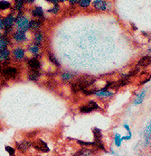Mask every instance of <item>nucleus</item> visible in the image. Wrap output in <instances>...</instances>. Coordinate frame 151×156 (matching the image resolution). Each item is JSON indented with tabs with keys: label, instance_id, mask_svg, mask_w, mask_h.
Returning <instances> with one entry per match:
<instances>
[{
	"label": "nucleus",
	"instance_id": "f8f14e48",
	"mask_svg": "<svg viewBox=\"0 0 151 156\" xmlns=\"http://www.w3.org/2000/svg\"><path fill=\"white\" fill-rule=\"evenodd\" d=\"M113 94L114 93L112 91H110V90L100 89L94 95L96 96L97 98H109V97H111V96H113Z\"/></svg>",
	"mask_w": 151,
	"mask_h": 156
},
{
	"label": "nucleus",
	"instance_id": "423d86ee",
	"mask_svg": "<svg viewBox=\"0 0 151 156\" xmlns=\"http://www.w3.org/2000/svg\"><path fill=\"white\" fill-rule=\"evenodd\" d=\"M31 146H32V143L28 140H23L21 142L16 143V149L20 153H23L28 151V149Z\"/></svg>",
	"mask_w": 151,
	"mask_h": 156
},
{
	"label": "nucleus",
	"instance_id": "cd10ccee",
	"mask_svg": "<svg viewBox=\"0 0 151 156\" xmlns=\"http://www.w3.org/2000/svg\"><path fill=\"white\" fill-rule=\"evenodd\" d=\"M24 0H16V4H15V8L17 10L18 12H21L24 9Z\"/></svg>",
	"mask_w": 151,
	"mask_h": 156
},
{
	"label": "nucleus",
	"instance_id": "ddd939ff",
	"mask_svg": "<svg viewBox=\"0 0 151 156\" xmlns=\"http://www.w3.org/2000/svg\"><path fill=\"white\" fill-rule=\"evenodd\" d=\"M27 65L30 69H36V70H39L40 67H41V64H40V62L36 58H33V59H30Z\"/></svg>",
	"mask_w": 151,
	"mask_h": 156
},
{
	"label": "nucleus",
	"instance_id": "a211bd4d",
	"mask_svg": "<svg viewBox=\"0 0 151 156\" xmlns=\"http://www.w3.org/2000/svg\"><path fill=\"white\" fill-rule=\"evenodd\" d=\"M32 16L36 18H43L44 17V10L40 7H36L32 10Z\"/></svg>",
	"mask_w": 151,
	"mask_h": 156
},
{
	"label": "nucleus",
	"instance_id": "7c9ffc66",
	"mask_svg": "<svg viewBox=\"0 0 151 156\" xmlns=\"http://www.w3.org/2000/svg\"><path fill=\"white\" fill-rule=\"evenodd\" d=\"M49 13H52V14H56L60 12V6L58 4H55L54 6L53 7V8L51 9H49Z\"/></svg>",
	"mask_w": 151,
	"mask_h": 156
},
{
	"label": "nucleus",
	"instance_id": "6e6552de",
	"mask_svg": "<svg viewBox=\"0 0 151 156\" xmlns=\"http://www.w3.org/2000/svg\"><path fill=\"white\" fill-rule=\"evenodd\" d=\"M151 65V56L149 55H146V56L141 57L138 62V68H147Z\"/></svg>",
	"mask_w": 151,
	"mask_h": 156
},
{
	"label": "nucleus",
	"instance_id": "c9c22d12",
	"mask_svg": "<svg viewBox=\"0 0 151 156\" xmlns=\"http://www.w3.org/2000/svg\"><path fill=\"white\" fill-rule=\"evenodd\" d=\"M3 28H4V23H3V20L0 18V31H2Z\"/></svg>",
	"mask_w": 151,
	"mask_h": 156
},
{
	"label": "nucleus",
	"instance_id": "5701e85b",
	"mask_svg": "<svg viewBox=\"0 0 151 156\" xmlns=\"http://www.w3.org/2000/svg\"><path fill=\"white\" fill-rule=\"evenodd\" d=\"M28 51L31 53H33L34 55L37 56V55L39 54V52H40V45H37L36 43H33V44H31L28 47Z\"/></svg>",
	"mask_w": 151,
	"mask_h": 156
},
{
	"label": "nucleus",
	"instance_id": "b1692460",
	"mask_svg": "<svg viewBox=\"0 0 151 156\" xmlns=\"http://www.w3.org/2000/svg\"><path fill=\"white\" fill-rule=\"evenodd\" d=\"M9 44V39L7 36H1L0 38V50H4V49H7V45Z\"/></svg>",
	"mask_w": 151,
	"mask_h": 156
},
{
	"label": "nucleus",
	"instance_id": "e433bc0d",
	"mask_svg": "<svg viewBox=\"0 0 151 156\" xmlns=\"http://www.w3.org/2000/svg\"><path fill=\"white\" fill-rule=\"evenodd\" d=\"M123 127H124V128H125L126 130L128 131V133H131V132H130V128H129V127L128 125H126V124H125V125H123Z\"/></svg>",
	"mask_w": 151,
	"mask_h": 156
},
{
	"label": "nucleus",
	"instance_id": "dca6fc26",
	"mask_svg": "<svg viewBox=\"0 0 151 156\" xmlns=\"http://www.w3.org/2000/svg\"><path fill=\"white\" fill-rule=\"evenodd\" d=\"M94 152L92 150L88 149V148H82V150H80L79 152L76 153V154H74V156H93Z\"/></svg>",
	"mask_w": 151,
	"mask_h": 156
},
{
	"label": "nucleus",
	"instance_id": "58836bf2",
	"mask_svg": "<svg viewBox=\"0 0 151 156\" xmlns=\"http://www.w3.org/2000/svg\"><path fill=\"white\" fill-rule=\"evenodd\" d=\"M59 1H61V2H64V1H69V0H59Z\"/></svg>",
	"mask_w": 151,
	"mask_h": 156
},
{
	"label": "nucleus",
	"instance_id": "4c0bfd02",
	"mask_svg": "<svg viewBox=\"0 0 151 156\" xmlns=\"http://www.w3.org/2000/svg\"><path fill=\"white\" fill-rule=\"evenodd\" d=\"M24 2H26V3H29V4H32V3H34L36 0H24Z\"/></svg>",
	"mask_w": 151,
	"mask_h": 156
},
{
	"label": "nucleus",
	"instance_id": "ea45409f",
	"mask_svg": "<svg viewBox=\"0 0 151 156\" xmlns=\"http://www.w3.org/2000/svg\"><path fill=\"white\" fill-rule=\"evenodd\" d=\"M149 52H151V48H150V49H149Z\"/></svg>",
	"mask_w": 151,
	"mask_h": 156
},
{
	"label": "nucleus",
	"instance_id": "7ed1b4c3",
	"mask_svg": "<svg viewBox=\"0 0 151 156\" xmlns=\"http://www.w3.org/2000/svg\"><path fill=\"white\" fill-rule=\"evenodd\" d=\"M32 146L40 153H46L50 152V148L48 147V144L42 139H36L34 142H32Z\"/></svg>",
	"mask_w": 151,
	"mask_h": 156
},
{
	"label": "nucleus",
	"instance_id": "c756f323",
	"mask_svg": "<svg viewBox=\"0 0 151 156\" xmlns=\"http://www.w3.org/2000/svg\"><path fill=\"white\" fill-rule=\"evenodd\" d=\"M92 0H80L79 1V7L82 8H87L90 5Z\"/></svg>",
	"mask_w": 151,
	"mask_h": 156
},
{
	"label": "nucleus",
	"instance_id": "a19ab883",
	"mask_svg": "<svg viewBox=\"0 0 151 156\" xmlns=\"http://www.w3.org/2000/svg\"><path fill=\"white\" fill-rule=\"evenodd\" d=\"M0 38H1V34H0Z\"/></svg>",
	"mask_w": 151,
	"mask_h": 156
},
{
	"label": "nucleus",
	"instance_id": "393cba45",
	"mask_svg": "<svg viewBox=\"0 0 151 156\" xmlns=\"http://www.w3.org/2000/svg\"><path fill=\"white\" fill-rule=\"evenodd\" d=\"M144 134H145L146 140H147V143H148L150 135H151V120L148 122V124L147 125V127H146V128L144 130Z\"/></svg>",
	"mask_w": 151,
	"mask_h": 156
},
{
	"label": "nucleus",
	"instance_id": "c85d7f7f",
	"mask_svg": "<svg viewBox=\"0 0 151 156\" xmlns=\"http://www.w3.org/2000/svg\"><path fill=\"white\" fill-rule=\"evenodd\" d=\"M122 138L120 136L119 134H115V136H114V143L116 144V146L117 147H119L120 145H121V143H122Z\"/></svg>",
	"mask_w": 151,
	"mask_h": 156
},
{
	"label": "nucleus",
	"instance_id": "473e14b6",
	"mask_svg": "<svg viewBox=\"0 0 151 156\" xmlns=\"http://www.w3.org/2000/svg\"><path fill=\"white\" fill-rule=\"evenodd\" d=\"M78 144H80L82 146H94V143H90V142H83V141H78Z\"/></svg>",
	"mask_w": 151,
	"mask_h": 156
},
{
	"label": "nucleus",
	"instance_id": "4468645a",
	"mask_svg": "<svg viewBox=\"0 0 151 156\" xmlns=\"http://www.w3.org/2000/svg\"><path fill=\"white\" fill-rule=\"evenodd\" d=\"M24 54H26V52H24V50L22 49V48H16L13 51V55L16 60H18V61H20V60L24 59Z\"/></svg>",
	"mask_w": 151,
	"mask_h": 156
},
{
	"label": "nucleus",
	"instance_id": "72a5a7b5",
	"mask_svg": "<svg viewBox=\"0 0 151 156\" xmlns=\"http://www.w3.org/2000/svg\"><path fill=\"white\" fill-rule=\"evenodd\" d=\"M80 0H69V3L71 5H75L76 3H79Z\"/></svg>",
	"mask_w": 151,
	"mask_h": 156
},
{
	"label": "nucleus",
	"instance_id": "f03ea898",
	"mask_svg": "<svg viewBox=\"0 0 151 156\" xmlns=\"http://www.w3.org/2000/svg\"><path fill=\"white\" fill-rule=\"evenodd\" d=\"M30 21L29 19L24 16H18V17L16 19V26L18 31L26 32L29 29Z\"/></svg>",
	"mask_w": 151,
	"mask_h": 156
},
{
	"label": "nucleus",
	"instance_id": "9d476101",
	"mask_svg": "<svg viewBox=\"0 0 151 156\" xmlns=\"http://www.w3.org/2000/svg\"><path fill=\"white\" fill-rule=\"evenodd\" d=\"M13 38L16 42L17 43H23L24 41H26V32L23 31H17L13 34Z\"/></svg>",
	"mask_w": 151,
	"mask_h": 156
},
{
	"label": "nucleus",
	"instance_id": "2f4dec72",
	"mask_svg": "<svg viewBox=\"0 0 151 156\" xmlns=\"http://www.w3.org/2000/svg\"><path fill=\"white\" fill-rule=\"evenodd\" d=\"M5 149H6V151L8 153L9 156H15V153H16V150H15V148L9 146V145H6V146H5Z\"/></svg>",
	"mask_w": 151,
	"mask_h": 156
},
{
	"label": "nucleus",
	"instance_id": "aec40b11",
	"mask_svg": "<svg viewBox=\"0 0 151 156\" xmlns=\"http://www.w3.org/2000/svg\"><path fill=\"white\" fill-rule=\"evenodd\" d=\"M10 57V51L8 49H4L0 51V62H6Z\"/></svg>",
	"mask_w": 151,
	"mask_h": 156
},
{
	"label": "nucleus",
	"instance_id": "f3484780",
	"mask_svg": "<svg viewBox=\"0 0 151 156\" xmlns=\"http://www.w3.org/2000/svg\"><path fill=\"white\" fill-rule=\"evenodd\" d=\"M40 75H41V73H40L39 70L30 69L29 72H28V79L30 80H33V81H36V80L39 79Z\"/></svg>",
	"mask_w": 151,
	"mask_h": 156
},
{
	"label": "nucleus",
	"instance_id": "39448f33",
	"mask_svg": "<svg viewBox=\"0 0 151 156\" xmlns=\"http://www.w3.org/2000/svg\"><path fill=\"white\" fill-rule=\"evenodd\" d=\"M18 70L15 67H7L2 70V76L6 79H12L16 77Z\"/></svg>",
	"mask_w": 151,
	"mask_h": 156
},
{
	"label": "nucleus",
	"instance_id": "1a4fd4ad",
	"mask_svg": "<svg viewBox=\"0 0 151 156\" xmlns=\"http://www.w3.org/2000/svg\"><path fill=\"white\" fill-rule=\"evenodd\" d=\"M98 91V88H97V86L95 84H92V85H89V86H86L84 87L82 89V92L86 95V96H90V95H94Z\"/></svg>",
	"mask_w": 151,
	"mask_h": 156
},
{
	"label": "nucleus",
	"instance_id": "6ab92c4d",
	"mask_svg": "<svg viewBox=\"0 0 151 156\" xmlns=\"http://www.w3.org/2000/svg\"><path fill=\"white\" fill-rule=\"evenodd\" d=\"M44 40V35L42 32H36L34 33V43L37 45H41Z\"/></svg>",
	"mask_w": 151,
	"mask_h": 156
},
{
	"label": "nucleus",
	"instance_id": "2eb2a0df",
	"mask_svg": "<svg viewBox=\"0 0 151 156\" xmlns=\"http://www.w3.org/2000/svg\"><path fill=\"white\" fill-rule=\"evenodd\" d=\"M42 26V21L38 19H34L32 21H30L29 24V29L32 30V31H37V30L41 27Z\"/></svg>",
	"mask_w": 151,
	"mask_h": 156
},
{
	"label": "nucleus",
	"instance_id": "f704fd0d",
	"mask_svg": "<svg viewBox=\"0 0 151 156\" xmlns=\"http://www.w3.org/2000/svg\"><path fill=\"white\" fill-rule=\"evenodd\" d=\"M47 2H49V3H52V4H58V2H59V0H46Z\"/></svg>",
	"mask_w": 151,
	"mask_h": 156
},
{
	"label": "nucleus",
	"instance_id": "9b49d317",
	"mask_svg": "<svg viewBox=\"0 0 151 156\" xmlns=\"http://www.w3.org/2000/svg\"><path fill=\"white\" fill-rule=\"evenodd\" d=\"M16 17H15L13 14H9V16H6L3 19V23H4V27L6 28H11L14 22H16Z\"/></svg>",
	"mask_w": 151,
	"mask_h": 156
},
{
	"label": "nucleus",
	"instance_id": "0eeeda50",
	"mask_svg": "<svg viewBox=\"0 0 151 156\" xmlns=\"http://www.w3.org/2000/svg\"><path fill=\"white\" fill-rule=\"evenodd\" d=\"M92 6L98 11H105L108 8V3L106 0H93Z\"/></svg>",
	"mask_w": 151,
	"mask_h": 156
},
{
	"label": "nucleus",
	"instance_id": "20e7f679",
	"mask_svg": "<svg viewBox=\"0 0 151 156\" xmlns=\"http://www.w3.org/2000/svg\"><path fill=\"white\" fill-rule=\"evenodd\" d=\"M99 108H100V107L96 102L93 101V100H90V101H88L86 104L80 106V112L83 113V114H87V113L95 111V110H98Z\"/></svg>",
	"mask_w": 151,
	"mask_h": 156
},
{
	"label": "nucleus",
	"instance_id": "f257e3e1",
	"mask_svg": "<svg viewBox=\"0 0 151 156\" xmlns=\"http://www.w3.org/2000/svg\"><path fill=\"white\" fill-rule=\"evenodd\" d=\"M92 133L94 135V147L98 149V150H102L105 151L104 147V144L102 142V131L99 128H93L92 129Z\"/></svg>",
	"mask_w": 151,
	"mask_h": 156
},
{
	"label": "nucleus",
	"instance_id": "4be33fe9",
	"mask_svg": "<svg viewBox=\"0 0 151 156\" xmlns=\"http://www.w3.org/2000/svg\"><path fill=\"white\" fill-rule=\"evenodd\" d=\"M75 73H73V72H63L62 75H61V79L63 81H69V80H72L74 79L75 77Z\"/></svg>",
	"mask_w": 151,
	"mask_h": 156
},
{
	"label": "nucleus",
	"instance_id": "bb28decb",
	"mask_svg": "<svg viewBox=\"0 0 151 156\" xmlns=\"http://www.w3.org/2000/svg\"><path fill=\"white\" fill-rule=\"evenodd\" d=\"M10 7H11V4H10V2L7 1V0H1V1H0V10H1V11L7 10Z\"/></svg>",
	"mask_w": 151,
	"mask_h": 156
},
{
	"label": "nucleus",
	"instance_id": "a878e982",
	"mask_svg": "<svg viewBox=\"0 0 151 156\" xmlns=\"http://www.w3.org/2000/svg\"><path fill=\"white\" fill-rule=\"evenodd\" d=\"M48 59L53 65H55V66H57V67H60V62H58L57 58L55 57L52 52H48Z\"/></svg>",
	"mask_w": 151,
	"mask_h": 156
},
{
	"label": "nucleus",
	"instance_id": "412c9836",
	"mask_svg": "<svg viewBox=\"0 0 151 156\" xmlns=\"http://www.w3.org/2000/svg\"><path fill=\"white\" fill-rule=\"evenodd\" d=\"M146 93H147V90H146V89H144L143 91L140 92V93L137 96V98H136L135 101H134V105H139V104H141V103L143 102L144 98H145Z\"/></svg>",
	"mask_w": 151,
	"mask_h": 156
}]
</instances>
